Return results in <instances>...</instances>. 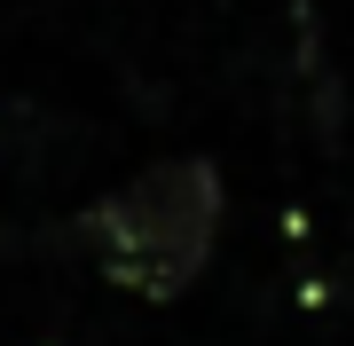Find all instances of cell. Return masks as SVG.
<instances>
[{
	"label": "cell",
	"instance_id": "obj_1",
	"mask_svg": "<svg viewBox=\"0 0 354 346\" xmlns=\"http://www.w3.org/2000/svg\"><path fill=\"white\" fill-rule=\"evenodd\" d=\"M213 236H221V173L205 157H165L87 213L95 268L134 299L189 291L197 268L213 260Z\"/></svg>",
	"mask_w": 354,
	"mask_h": 346
}]
</instances>
